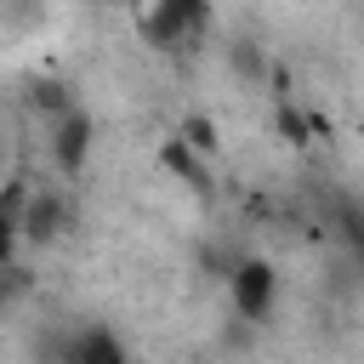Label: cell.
<instances>
[{"label":"cell","instance_id":"30bf717a","mask_svg":"<svg viewBox=\"0 0 364 364\" xmlns=\"http://www.w3.org/2000/svg\"><path fill=\"white\" fill-rule=\"evenodd\" d=\"M34 108H40V114H51V119H57V114H63V108H74V97H68V91H63V85H57V80H40V85H34Z\"/></svg>","mask_w":364,"mask_h":364},{"label":"cell","instance_id":"52a82bcc","mask_svg":"<svg viewBox=\"0 0 364 364\" xmlns=\"http://www.w3.org/2000/svg\"><path fill=\"white\" fill-rule=\"evenodd\" d=\"M176 136H182L199 159H216V154H222V131H216V119H210V114H182Z\"/></svg>","mask_w":364,"mask_h":364},{"label":"cell","instance_id":"277c9868","mask_svg":"<svg viewBox=\"0 0 364 364\" xmlns=\"http://www.w3.org/2000/svg\"><path fill=\"white\" fill-rule=\"evenodd\" d=\"M23 245H51V239H63V228H68V199H63V188H28V205H23Z\"/></svg>","mask_w":364,"mask_h":364},{"label":"cell","instance_id":"7a4b0ae2","mask_svg":"<svg viewBox=\"0 0 364 364\" xmlns=\"http://www.w3.org/2000/svg\"><path fill=\"white\" fill-rule=\"evenodd\" d=\"M228 307L245 318V324H262L273 307H279V273L267 256H239L228 267Z\"/></svg>","mask_w":364,"mask_h":364},{"label":"cell","instance_id":"8992f818","mask_svg":"<svg viewBox=\"0 0 364 364\" xmlns=\"http://www.w3.org/2000/svg\"><path fill=\"white\" fill-rule=\"evenodd\" d=\"M63 364H125V347H119V336L108 324H85L63 347Z\"/></svg>","mask_w":364,"mask_h":364},{"label":"cell","instance_id":"8fae6325","mask_svg":"<svg viewBox=\"0 0 364 364\" xmlns=\"http://www.w3.org/2000/svg\"><path fill=\"white\" fill-rule=\"evenodd\" d=\"M336 222H341V239L364 256V210H358V205H341V210H336Z\"/></svg>","mask_w":364,"mask_h":364},{"label":"cell","instance_id":"9c48e42d","mask_svg":"<svg viewBox=\"0 0 364 364\" xmlns=\"http://www.w3.org/2000/svg\"><path fill=\"white\" fill-rule=\"evenodd\" d=\"M17 245H23V222L11 210H0V273L17 267Z\"/></svg>","mask_w":364,"mask_h":364},{"label":"cell","instance_id":"ba28073f","mask_svg":"<svg viewBox=\"0 0 364 364\" xmlns=\"http://www.w3.org/2000/svg\"><path fill=\"white\" fill-rule=\"evenodd\" d=\"M273 131H279L290 148H301V142H313V114H301L296 102H279V108H273Z\"/></svg>","mask_w":364,"mask_h":364},{"label":"cell","instance_id":"6da1fadb","mask_svg":"<svg viewBox=\"0 0 364 364\" xmlns=\"http://www.w3.org/2000/svg\"><path fill=\"white\" fill-rule=\"evenodd\" d=\"M210 23V6L205 0H142L136 6V34L154 46V51H176V46H193Z\"/></svg>","mask_w":364,"mask_h":364},{"label":"cell","instance_id":"3957f363","mask_svg":"<svg viewBox=\"0 0 364 364\" xmlns=\"http://www.w3.org/2000/svg\"><path fill=\"white\" fill-rule=\"evenodd\" d=\"M91 142H97V119H91L80 102L63 108V114L51 119V131H46V148H51L57 176H80V171L91 165Z\"/></svg>","mask_w":364,"mask_h":364},{"label":"cell","instance_id":"5b68a950","mask_svg":"<svg viewBox=\"0 0 364 364\" xmlns=\"http://www.w3.org/2000/svg\"><path fill=\"white\" fill-rule=\"evenodd\" d=\"M159 165H165V176H176V182H182L188 193H199V199L216 188V176H210V159H199V154H193V148L176 136V131H171V136H159Z\"/></svg>","mask_w":364,"mask_h":364}]
</instances>
